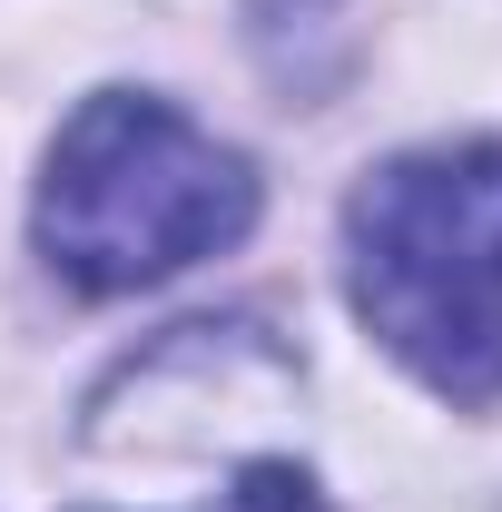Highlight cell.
<instances>
[{
  "label": "cell",
  "instance_id": "6da1fadb",
  "mask_svg": "<svg viewBox=\"0 0 502 512\" xmlns=\"http://www.w3.org/2000/svg\"><path fill=\"white\" fill-rule=\"evenodd\" d=\"M345 286L443 404L502 394V138L414 148L345 207Z\"/></svg>",
  "mask_w": 502,
  "mask_h": 512
},
{
  "label": "cell",
  "instance_id": "7a4b0ae2",
  "mask_svg": "<svg viewBox=\"0 0 502 512\" xmlns=\"http://www.w3.org/2000/svg\"><path fill=\"white\" fill-rule=\"evenodd\" d=\"M30 227L79 296H128V286H158L197 256L237 247L256 227V178L237 148H217L168 99L99 89L60 128Z\"/></svg>",
  "mask_w": 502,
  "mask_h": 512
},
{
  "label": "cell",
  "instance_id": "3957f363",
  "mask_svg": "<svg viewBox=\"0 0 502 512\" xmlns=\"http://www.w3.org/2000/svg\"><path fill=\"white\" fill-rule=\"evenodd\" d=\"M197 512H335V503L315 493L296 463H247V473H237L227 493H207Z\"/></svg>",
  "mask_w": 502,
  "mask_h": 512
}]
</instances>
